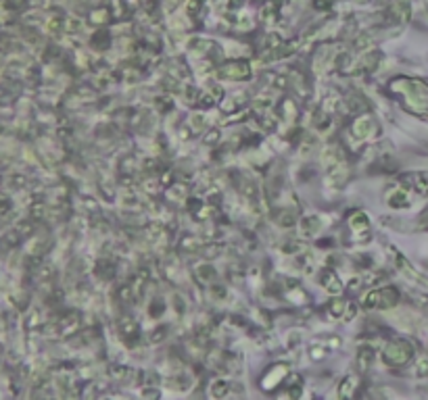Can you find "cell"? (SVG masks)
<instances>
[{"instance_id": "obj_1", "label": "cell", "mask_w": 428, "mask_h": 400, "mask_svg": "<svg viewBox=\"0 0 428 400\" xmlns=\"http://www.w3.org/2000/svg\"><path fill=\"white\" fill-rule=\"evenodd\" d=\"M399 300V292L395 288L387 285L382 290H372L366 298H364V306L366 308H391L395 306Z\"/></svg>"}, {"instance_id": "obj_2", "label": "cell", "mask_w": 428, "mask_h": 400, "mask_svg": "<svg viewBox=\"0 0 428 400\" xmlns=\"http://www.w3.org/2000/svg\"><path fill=\"white\" fill-rule=\"evenodd\" d=\"M410 357H412V346L403 340L391 342L382 352V359H385L387 365H403L410 361Z\"/></svg>"}, {"instance_id": "obj_3", "label": "cell", "mask_w": 428, "mask_h": 400, "mask_svg": "<svg viewBox=\"0 0 428 400\" xmlns=\"http://www.w3.org/2000/svg\"><path fill=\"white\" fill-rule=\"evenodd\" d=\"M219 75L221 77H226V79H246L251 75V67L246 65V63H228V65H223L221 69H219Z\"/></svg>"}, {"instance_id": "obj_4", "label": "cell", "mask_w": 428, "mask_h": 400, "mask_svg": "<svg viewBox=\"0 0 428 400\" xmlns=\"http://www.w3.org/2000/svg\"><path fill=\"white\" fill-rule=\"evenodd\" d=\"M320 283L326 288L328 292H332V294H339V292L343 290V285H341L339 277H336V273H334L332 269H324V271H322V275H320Z\"/></svg>"}, {"instance_id": "obj_5", "label": "cell", "mask_w": 428, "mask_h": 400, "mask_svg": "<svg viewBox=\"0 0 428 400\" xmlns=\"http://www.w3.org/2000/svg\"><path fill=\"white\" fill-rule=\"evenodd\" d=\"M374 127H376L374 119H372L370 115H364V117H359V119L355 121L353 131H355V136H359V138H368L370 133L374 131Z\"/></svg>"}, {"instance_id": "obj_6", "label": "cell", "mask_w": 428, "mask_h": 400, "mask_svg": "<svg viewBox=\"0 0 428 400\" xmlns=\"http://www.w3.org/2000/svg\"><path fill=\"white\" fill-rule=\"evenodd\" d=\"M117 327H119V333H121V338L125 340H136L138 338V325L136 321H132V317H123L117 321Z\"/></svg>"}, {"instance_id": "obj_7", "label": "cell", "mask_w": 428, "mask_h": 400, "mask_svg": "<svg viewBox=\"0 0 428 400\" xmlns=\"http://www.w3.org/2000/svg\"><path fill=\"white\" fill-rule=\"evenodd\" d=\"M301 384H303V380H301V375H297V373H290V375L286 377L284 388L288 390V396H290V398H297V396L301 394Z\"/></svg>"}, {"instance_id": "obj_8", "label": "cell", "mask_w": 428, "mask_h": 400, "mask_svg": "<svg viewBox=\"0 0 428 400\" xmlns=\"http://www.w3.org/2000/svg\"><path fill=\"white\" fill-rule=\"evenodd\" d=\"M372 361H374V350L370 346L359 348V352H357V367L362 371H366V369H370Z\"/></svg>"}, {"instance_id": "obj_9", "label": "cell", "mask_w": 428, "mask_h": 400, "mask_svg": "<svg viewBox=\"0 0 428 400\" xmlns=\"http://www.w3.org/2000/svg\"><path fill=\"white\" fill-rule=\"evenodd\" d=\"M357 386H359V384H357V377H353V375L345 377L343 384H341V390H339V396H341V398L355 396V388H357Z\"/></svg>"}, {"instance_id": "obj_10", "label": "cell", "mask_w": 428, "mask_h": 400, "mask_svg": "<svg viewBox=\"0 0 428 400\" xmlns=\"http://www.w3.org/2000/svg\"><path fill=\"white\" fill-rule=\"evenodd\" d=\"M349 223H351V227H353V230H359V227L366 230V227H368V219H366V215H364V213H355V215L349 219Z\"/></svg>"}, {"instance_id": "obj_11", "label": "cell", "mask_w": 428, "mask_h": 400, "mask_svg": "<svg viewBox=\"0 0 428 400\" xmlns=\"http://www.w3.org/2000/svg\"><path fill=\"white\" fill-rule=\"evenodd\" d=\"M219 96H221V90H219V88H217V90H215V88H211V92H209L207 96H203V106H209V104L217 102Z\"/></svg>"}, {"instance_id": "obj_12", "label": "cell", "mask_w": 428, "mask_h": 400, "mask_svg": "<svg viewBox=\"0 0 428 400\" xmlns=\"http://www.w3.org/2000/svg\"><path fill=\"white\" fill-rule=\"evenodd\" d=\"M410 177H412L414 182H420V180H426L428 175H424V173H416V175H410ZM412 188H414V190H418V192H422V194H428V190H426L422 184H412Z\"/></svg>"}, {"instance_id": "obj_13", "label": "cell", "mask_w": 428, "mask_h": 400, "mask_svg": "<svg viewBox=\"0 0 428 400\" xmlns=\"http://www.w3.org/2000/svg\"><path fill=\"white\" fill-rule=\"evenodd\" d=\"M303 225H309V227H313V230H318V227H320V221L315 219V217H311V219H305V221H303ZM303 234L311 236L313 232H311V230H307V227H303Z\"/></svg>"}, {"instance_id": "obj_14", "label": "cell", "mask_w": 428, "mask_h": 400, "mask_svg": "<svg viewBox=\"0 0 428 400\" xmlns=\"http://www.w3.org/2000/svg\"><path fill=\"white\" fill-rule=\"evenodd\" d=\"M226 392H228V384L226 382H217V386H213V390H211L213 396H223Z\"/></svg>"}, {"instance_id": "obj_15", "label": "cell", "mask_w": 428, "mask_h": 400, "mask_svg": "<svg viewBox=\"0 0 428 400\" xmlns=\"http://www.w3.org/2000/svg\"><path fill=\"white\" fill-rule=\"evenodd\" d=\"M200 5H203V0H192L190 7H188V13H190V15H194V11H196V9H200Z\"/></svg>"}]
</instances>
